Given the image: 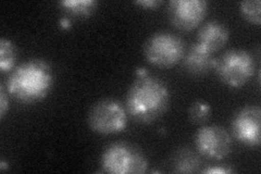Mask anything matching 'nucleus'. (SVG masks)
Instances as JSON below:
<instances>
[{"mask_svg":"<svg viewBox=\"0 0 261 174\" xmlns=\"http://www.w3.org/2000/svg\"><path fill=\"white\" fill-rule=\"evenodd\" d=\"M215 69L224 84L239 88L250 80L255 72V61L251 55L243 49H231L216 61Z\"/></svg>","mask_w":261,"mask_h":174,"instance_id":"5","label":"nucleus"},{"mask_svg":"<svg viewBox=\"0 0 261 174\" xmlns=\"http://www.w3.org/2000/svg\"><path fill=\"white\" fill-rule=\"evenodd\" d=\"M260 115L259 106H246L235 113L232 132L240 143L249 147L260 145Z\"/></svg>","mask_w":261,"mask_h":174,"instance_id":"9","label":"nucleus"},{"mask_svg":"<svg viewBox=\"0 0 261 174\" xmlns=\"http://www.w3.org/2000/svg\"><path fill=\"white\" fill-rule=\"evenodd\" d=\"M190 119L196 123L201 124L205 123L211 114V107L208 103L203 101H197L192 104L190 107Z\"/></svg>","mask_w":261,"mask_h":174,"instance_id":"15","label":"nucleus"},{"mask_svg":"<svg viewBox=\"0 0 261 174\" xmlns=\"http://www.w3.org/2000/svg\"><path fill=\"white\" fill-rule=\"evenodd\" d=\"M228 37H230V32L225 24L217 20H212L200 28L196 44L214 54L227 43Z\"/></svg>","mask_w":261,"mask_h":174,"instance_id":"10","label":"nucleus"},{"mask_svg":"<svg viewBox=\"0 0 261 174\" xmlns=\"http://www.w3.org/2000/svg\"><path fill=\"white\" fill-rule=\"evenodd\" d=\"M241 12L247 21L252 24H260V2L259 0H249L241 3Z\"/></svg>","mask_w":261,"mask_h":174,"instance_id":"16","label":"nucleus"},{"mask_svg":"<svg viewBox=\"0 0 261 174\" xmlns=\"http://www.w3.org/2000/svg\"><path fill=\"white\" fill-rule=\"evenodd\" d=\"M195 144L202 156L209 159L222 160L231 152L232 139L223 128L206 126L197 131Z\"/></svg>","mask_w":261,"mask_h":174,"instance_id":"7","label":"nucleus"},{"mask_svg":"<svg viewBox=\"0 0 261 174\" xmlns=\"http://www.w3.org/2000/svg\"><path fill=\"white\" fill-rule=\"evenodd\" d=\"M144 55L146 59L156 67L169 68L184 57L185 43L173 33L158 32L147 39Z\"/></svg>","mask_w":261,"mask_h":174,"instance_id":"4","label":"nucleus"},{"mask_svg":"<svg viewBox=\"0 0 261 174\" xmlns=\"http://www.w3.org/2000/svg\"><path fill=\"white\" fill-rule=\"evenodd\" d=\"M6 85L8 93L18 102L37 103L50 93L54 74L45 60L31 59L13 70Z\"/></svg>","mask_w":261,"mask_h":174,"instance_id":"2","label":"nucleus"},{"mask_svg":"<svg viewBox=\"0 0 261 174\" xmlns=\"http://www.w3.org/2000/svg\"><path fill=\"white\" fill-rule=\"evenodd\" d=\"M169 104L170 92L166 83L145 69H138L126 95V110L133 120L151 123L167 111Z\"/></svg>","mask_w":261,"mask_h":174,"instance_id":"1","label":"nucleus"},{"mask_svg":"<svg viewBox=\"0 0 261 174\" xmlns=\"http://www.w3.org/2000/svg\"><path fill=\"white\" fill-rule=\"evenodd\" d=\"M135 4L145 8V9H153V8L160 6L162 2L161 0H140V2H135Z\"/></svg>","mask_w":261,"mask_h":174,"instance_id":"18","label":"nucleus"},{"mask_svg":"<svg viewBox=\"0 0 261 174\" xmlns=\"http://www.w3.org/2000/svg\"><path fill=\"white\" fill-rule=\"evenodd\" d=\"M8 105H9V103H8L6 92L4 87H2V90H0V118L2 119H4L5 114L7 112Z\"/></svg>","mask_w":261,"mask_h":174,"instance_id":"17","label":"nucleus"},{"mask_svg":"<svg viewBox=\"0 0 261 174\" xmlns=\"http://www.w3.org/2000/svg\"><path fill=\"white\" fill-rule=\"evenodd\" d=\"M100 165L103 172L112 174L144 173L148 168V161L140 148L125 142H117L105 148Z\"/></svg>","mask_w":261,"mask_h":174,"instance_id":"3","label":"nucleus"},{"mask_svg":"<svg viewBox=\"0 0 261 174\" xmlns=\"http://www.w3.org/2000/svg\"><path fill=\"white\" fill-rule=\"evenodd\" d=\"M126 124L125 109L116 99H102L88 112V126L98 134L120 133L126 128Z\"/></svg>","mask_w":261,"mask_h":174,"instance_id":"6","label":"nucleus"},{"mask_svg":"<svg viewBox=\"0 0 261 174\" xmlns=\"http://www.w3.org/2000/svg\"><path fill=\"white\" fill-rule=\"evenodd\" d=\"M59 5L73 16H89L97 7L94 0H64Z\"/></svg>","mask_w":261,"mask_h":174,"instance_id":"13","label":"nucleus"},{"mask_svg":"<svg viewBox=\"0 0 261 174\" xmlns=\"http://www.w3.org/2000/svg\"><path fill=\"white\" fill-rule=\"evenodd\" d=\"M200 165V160L189 149L179 151L173 159V171L177 173L196 172Z\"/></svg>","mask_w":261,"mask_h":174,"instance_id":"12","label":"nucleus"},{"mask_svg":"<svg viewBox=\"0 0 261 174\" xmlns=\"http://www.w3.org/2000/svg\"><path fill=\"white\" fill-rule=\"evenodd\" d=\"M207 7L203 0H172L168 6L169 19L176 29L191 31L205 18Z\"/></svg>","mask_w":261,"mask_h":174,"instance_id":"8","label":"nucleus"},{"mask_svg":"<svg viewBox=\"0 0 261 174\" xmlns=\"http://www.w3.org/2000/svg\"><path fill=\"white\" fill-rule=\"evenodd\" d=\"M201 172H203V173H231V172H233V170L230 168H225V167H212V168L202 170Z\"/></svg>","mask_w":261,"mask_h":174,"instance_id":"19","label":"nucleus"},{"mask_svg":"<svg viewBox=\"0 0 261 174\" xmlns=\"http://www.w3.org/2000/svg\"><path fill=\"white\" fill-rule=\"evenodd\" d=\"M62 26H63L64 28H67V27L70 26V22H69L68 20H63V21H62Z\"/></svg>","mask_w":261,"mask_h":174,"instance_id":"20","label":"nucleus"},{"mask_svg":"<svg viewBox=\"0 0 261 174\" xmlns=\"http://www.w3.org/2000/svg\"><path fill=\"white\" fill-rule=\"evenodd\" d=\"M15 61V48L12 41L2 38L0 39V70L3 73L9 72Z\"/></svg>","mask_w":261,"mask_h":174,"instance_id":"14","label":"nucleus"},{"mask_svg":"<svg viewBox=\"0 0 261 174\" xmlns=\"http://www.w3.org/2000/svg\"><path fill=\"white\" fill-rule=\"evenodd\" d=\"M216 61L214 54L195 43L186 53L183 63L187 72L194 76H201L211 68H215Z\"/></svg>","mask_w":261,"mask_h":174,"instance_id":"11","label":"nucleus"}]
</instances>
